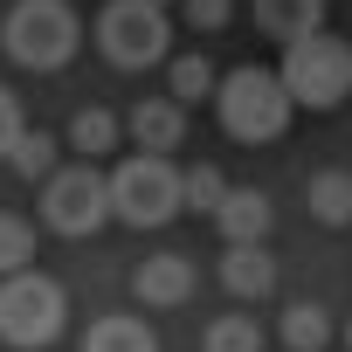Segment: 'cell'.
<instances>
[{"label":"cell","instance_id":"1","mask_svg":"<svg viewBox=\"0 0 352 352\" xmlns=\"http://www.w3.org/2000/svg\"><path fill=\"white\" fill-rule=\"evenodd\" d=\"M214 111H221V131H228L235 145H270V138H283V131H290V111H297V97H290L283 69L242 63V69H228V76H221V90H214Z\"/></svg>","mask_w":352,"mask_h":352},{"label":"cell","instance_id":"2","mask_svg":"<svg viewBox=\"0 0 352 352\" xmlns=\"http://www.w3.org/2000/svg\"><path fill=\"white\" fill-rule=\"evenodd\" d=\"M180 208H187V173L166 152H138L111 173V214L124 228H166Z\"/></svg>","mask_w":352,"mask_h":352},{"label":"cell","instance_id":"3","mask_svg":"<svg viewBox=\"0 0 352 352\" xmlns=\"http://www.w3.org/2000/svg\"><path fill=\"white\" fill-rule=\"evenodd\" d=\"M0 42H8V56L21 69H63L76 56V42H83V21H76L69 0H14Z\"/></svg>","mask_w":352,"mask_h":352},{"label":"cell","instance_id":"4","mask_svg":"<svg viewBox=\"0 0 352 352\" xmlns=\"http://www.w3.org/2000/svg\"><path fill=\"white\" fill-rule=\"evenodd\" d=\"M63 324H69V297L56 276H42V270L0 276V338L8 345H56Z\"/></svg>","mask_w":352,"mask_h":352},{"label":"cell","instance_id":"5","mask_svg":"<svg viewBox=\"0 0 352 352\" xmlns=\"http://www.w3.org/2000/svg\"><path fill=\"white\" fill-rule=\"evenodd\" d=\"M283 83H290V97L304 111H338L352 97V42H338L324 28L304 35V42H290L283 49Z\"/></svg>","mask_w":352,"mask_h":352},{"label":"cell","instance_id":"6","mask_svg":"<svg viewBox=\"0 0 352 352\" xmlns=\"http://www.w3.org/2000/svg\"><path fill=\"white\" fill-rule=\"evenodd\" d=\"M97 49L118 69H152L173 49V21H166L159 0H111V8L97 14Z\"/></svg>","mask_w":352,"mask_h":352},{"label":"cell","instance_id":"7","mask_svg":"<svg viewBox=\"0 0 352 352\" xmlns=\"http://www.w3.org/2000/svg\"><path fill=\"white\" fill-rule=\"evenodd\" d=\"M42 221L56 235H97L111 221V173H97V159L56 166L42 180Z\"/></svg>","mask_w":352,"mask_h":352},{"label":"cell","instance_id":"8","mask_svg":"<svg viewBox=\"0 0 352 352\" xmlns=\"http://www.w3.org/2000/svg\"><path fill=\"white\" fill-rule=\"evenodd\" d=\"M131 297H138L145 311H180V304L194 297V263H187V256H145V263L131 270Z\"/></svg>","mask_w":352,"mask_h":352},{"label":"cell","instance_id":"9","mask_svg":"<svg viewBox=\"0 0 352 352\" xmlns=\"http://www.w3.org/2000/svg\"><path fill=\"white\" fill-rule=\"evenodd\" d=\"M221 290L242 297V304L276 297V256H270L263 242H228V256H221Z\"/></svg>","mask_w":352,"mask_h":352},{"label":"cell","instance_id":"10","mask_svg":"<svg viewBox=\"0 0 352 352\" xmlns=\"http://www.w3.org/2000/svg\"><path fill=\"white\" fill-rule=\"evenodd\" d=\"M124 131H131L145 152H173V145L187 138V104H180V97H138L131 118H124Z\"/></svg>","mask_w":352,"mask_h":352},{"label":"cell","instance_id":"11","mask_svg":"<svg viewBox=\"0 0 352 352\" xmlns=\"http://www.w3.org/2000/svg\"><path fill=\"white\" fill-rule=\"evenodd\" d=\"M249 14H256V28L270 35V42H304V35H318L324 28V0H249Z\"/></svg>","mask_w":352,"mask_h":352},{"label":"cell","instance_id":"12","mask_svg":"<svg viewBox=\"0 0 352 352\" xmlns=\"http://www.w3.org/2000/svg\"><path fill=\"white\" fill-rule=\"evenodd\" d=\"M270 221H276V208H270V194H256V187H228V201L214 208L221 242H263Z\"/></svg>","mask_w":352,"mask_h":352},{"label":"cell","instance_id":"13","mask_svg":"<svg viewBox=\"0 0 352 352\" xmlns=\"http://www.w3.org/2000/svg\"><path fill=\"white\" fill-rule=\"evenodd\" d=\"M76 352H159V338H152L145 318H124V311H118V318H97Z\"/></svg>","mask_w":352,"mask_h":352},{"label":"cell","instance_id":"14","mask_svg":"<svg viewBox=\"0 0 352 352\" xmlns=\"http://www.w3.org/2000/svg\"><path fill=\"white\" fill-rule=\"evenodd\" d=\"M311 214L324 228H352V173H338V166L311 173Z\"/></svg>","mask_w":352,"mask_h":352},{"label":"cell","instance_id":"15","mask_svg":"<svg viewBox=\"0 0 352 352\" xmlns=\"http://www.w3.org/2000/svg\"><path fill=\"white\" fill-rule=\"evenodd\" d=\"M69 145H76L83 159H104V152L118 145V118H111L104 104H83V111L69 118Z\"/></svg>","mask_w":352,"mask_h":352},{"label":"cell","instance_id":"16","mask_svg":"<svg viewBox=\"0 0 352 352\" xmlns=\"http://www.w3.org/2000/svg\"><path fill=\"white\" fill-rule=\"evenodd\" d=\"M283 345H290V352H324V345H331V318H324L311 297L290 304V311H283Z\"/></svg>","mask_w":352,"mask_h":352},{"label":"cell","instance_id":"17","mask_svg":"<svg viewBox=\"0 0 352 352\" xmlns=\"http://www.w3.org/2000/svg\"><path fill=\"white\" fill-rule=\"evenodd\" d=\"M166 90L180 97V104H201V97H214V90H221V76H214V63H208V56H173Z\"/></svg>","mask_w":352,"mask_h":352},{"label":"cell","instance_id":"18","mask_svg":"<svg viewBox=\"0 0 352 352\" xmlns=\"http://www.w3.org/2000/svg\"><path fill=\"white\" fill-rule=\"evenodd\" d=\"M201 352H263V324H256L249 311H228V318H214V324H208Z\"/></svg>","mask_w":352,"mask_h":352},{"label":"cell","instance_id":"19","mask_svg":"<svg viewBox=\"0 0 352 352\" xmlns=\"http://www.w3.org/2000/svg\"><path fill=\"white\" fill-rule=\"evenodd\" d=\"M8 166L21 173V180H49V173H56V138L49 131H21L14 152H8Z\"/></svg>","mask_w":352,"mask_h":352},{"label":"cell","instance_id":"20","mask_svg":"<svg viewBox=\"0 0 352 352\" xmlns=\"http://www.w3.org/2000/svg\"><path fill=\"white\" fill-rule=\"evenodd\" d=\"M28 256H35V228L21 214H0V276L28 270Z\"/></svg>","mask_w":352,"mask_h":352},{"label":"cell","instance_id":"21","mask_svg":"<svg viewBox=\"0 0 352 352\" xmlns=\"http://www.w3.org/2000/svg\"><path fill=\"white\" fill-rule=\"evenodd\" d=\"M221 201H228L221 166H187V208H194V214H214Z\"/></svg>","mask_w":352,"mask_h":352},{"label":"cell","instance_id":"22","mask_svg":"<svg viewBox=\"0 0 352 352\" xmlns=\"http://www.w3.org/2000/svg\"><path fill=\"white\" fill-rule=\"evenodd\" d=\"M180 14H187V28H194V35H214V28H228L235 0H180Z\"/></svg>","mask_w":352,"mask_h":352},{"label":"cell","instance_id":"23","mask_svg":"<svg viewBox=\"0 0 352 352\" xmlns=\"http://www.w3.org/2000/svg\"><path fill=\"white\" fill-rule=\"evenodd\" d=\"M28 124H21V104H14V90H0V159L14 152V138H21Z\"/></svg>","mask_w":352,"mask_h":352},{"label":"cell","instance_id":"24","mask_svg":"<svg viewBox=\"0 0 352 352\" xmlns=\"http://www.w3.org/2000/svg\"><path fill=\"white\" fill-rule=\"evenodd\" d=\"M345 352H352V324H345Z\"/></svg>","mask_w":352,"mask_h":352},{"label":"cell","instance_id":"25","mask_svg":"<svg viewBox=\"0 0 352 352\" xmlns=\"http://www.w3.org/2000/svg\"><path fill=\"white\" fill-rule=\"evenodd\" d=\"M159 8H180V0H159Z\"/></svg>","mask_w":352,"mask_h":352}]
</instances>
